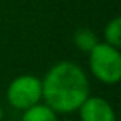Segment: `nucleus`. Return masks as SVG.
I'll return each mask as SVG.
<instances>
[{
	"label": "nucleus",
	"instance_id": "6e6552de",
	"mask_svg": "<svg viewBox=\"0 0 121 121\" xmlns=\"http://www.w3.org/2000/svg\"><path fill=\"white\" fill-rule=\"evenodd\" d=\"M3 115H5V113H3V109H2V106H0V121L3 120Z\"/></svg>",
	"mask_w": 121,
	"mask_h": 121
},
{
	"label": "nucleus",
	"instance_id": "39448f33",
	"mask_svg": "<svg viewBox=\"0 0 121 121\" xmlns=\"http://www.w3.org/2000/svg\"><path fill=\"white\" fill-rule=\"evenodd\" d=\"M22 121H58V118H57V113L51 107L39 103L32 106L31 109L25 110Z\"/></svg>",
	"mask_w": 121,
	"mask_h": 121
},
{
	"label": "nucleus",
	"instance_id": "20e7f679",
	"mask_svg": "<svg viewBox=\"0 0 121 121\" xmlns=\"http://www.w3.org/2000/svg\"><path fill=\"white\" fill-rule=\"evenodd\" d=\"M81 121H117V115L109 101L100 97H87L78 109Z\"/></svg>",
	"mask_w": 121,
	"mask_h": 121
},
{
	"label": "nucleus",
	"instance_id": "7ed1b4c3",
	"mask_svg": "<svg viewBox=\"0 0 121 121\" xmlns=\"http://www.w3.org/2000/svg\"><path fill=\"white\" fill-rule=\"evenodd\" d=\"M8 103L17 110L31 109L41 101V80L34 75H20L14 78L6 91Z\"/></svg>",
	"mask_w": 121,
	"mask_h": 121
},
{
	"label": "nucleus",
	"instance_id": "423d86ee",
	"mask_svg": "<svg viewBox=\"0 0 121 121\" xmlns=\"http://www.w3.org/2000/svg\"><path fill=\"white\" fill-rule=\"evenodd\" d=\"M74 43L81 52L89 54L100 41H98V37L95 35L94 31L87 29V28H81L74 34Z\"/></svg>",
	"mask_w": 121,
	"mask_h": 121
},
{
	"label": "nucleus",
	"instance_id": "1a4fd4ad",
	"mask_svg": "<svg viewBox=\"0 0 121 121\" xmlns=\"http://www.w3.org/2000/svg\"><path fill=\"white\" fill-rule=\"evenodd\" d=\"M63 121H75V120H63Z\"/></svg>",
	"mask_w": 121,
	"mask_h": 121
},
{
	"label": "nucleus",
	"instance_id": "f03ea898",
	"mask_svg": "<svg viewBox=\"0 0 121 121\" xmlns=\"http://www.w3.org/2000/svg\"><path fill=\"white\" fill-rule=\"evenodd\" d=\"M89 68L97 80L104 84H117L121 78V54L107 43H98L89 52Z\"/></svg>",
	"mask_w": 121,
	"mask_h": 121
},
{
	"label": "nucleus",
	"instance_id": "f257e3e1",
	"mask_svg": "<svg viewBox=\"0 0 121 121\" xmlns=\"http://www.w3.org/2000/svg\"><path fill=\"white\" fill-rule=\"evenodd\" d=\"M91 87L84 71L72 61H60L41 80V100L55 113L77 112L87 100Z\"/></svg>",
	"mask_w": 121,
	"mask_h": 121
},
{
	"label": "nucleus",
	"instance_id": "0eeeda50",
	"mask_svg": "<svg viewBox=\"0 0 121 121\" xmlns=\"http://www.w3.org/2000/svg\"><path fill=\"white\" fill-rule=\"evenodd\" d=\"M104 43L110 44L113 48L121 46V18L115 17L113 20H110L104 28Z\"/></svg>",
	"mask_w": 121,
	"mask_h": 121
}]
</instances>
